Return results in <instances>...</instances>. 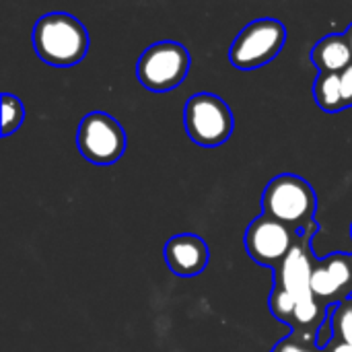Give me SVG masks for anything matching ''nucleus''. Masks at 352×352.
Masks as SVG:
<instances>
[{"mask_svg": "<svg viewBox=\"0 0 352 352\" xmlns=\"http://www.w3.org/2000/svg\"><path fill=\"white\" fill-rule=\"evenodd\" d=\"M163 256L167 268L175 276H184V278H192L204 272L210 260L206 241L194 233H182L171 237L163 248Z\"/></svg>", "mask_w": 352, "mask_h": 352, "instance_id": "nucleus-10", "label": "nucleus"}, {"mask_svg": "<svg viewBox=\"0 0 352 352\" xmlns=\"http://www.w3.org/2000/svg\"><path fill=\"white\" fill-rule=\"evenodd\" d=\"M25 120V107L19 97L4 93L2 95V136H10L21 128Z\"/></svg>", "mask_w": 352, "mask_h": 352, "instance_id": "nucleus-13", "label": "nucleus"}, {"mask_svg": "<svg viewBox=\"0 0 352 352\" xmlns=\"http://www.w3.org/2000/svg\"><path fill=\"white\" fill-rule=\"evenodd\" d=\"M184 126L196 144L212 148L231 138L235 130V118L231 107L219 95L196 93L186 103Z\"/></svg>", "mask_w": 352, "mask_h": 352, "instance_id": "nucleus-3", "label": "nucleus"}, {"mask_svg": "<svg viewBox=\"0 0 352 352\" xmlns=\"http://www.w3.org/2000/svg\"><path fill=\"white\" fill-rule=\"evenodd\" d=\"M326 352H352V344H346V342H336V344L328 346Z\"/></svg>", "mask_w": 352, "mask_h": 352, "instance_id": "nucleus-17", "label": "nucleus"}, {"mask_svg": "<svg viewBox=\"0 0 352 352\" xmlns=\"http://www.w3.org/2000/svg\"><path fill=\"white\" fill-rule=\"evenodd\" d=\"M344 37H346V41H349V45H351V52H352V23H351V27L344 31Z\"/></svg>", "mask_w": 352, "mask_h": 352, "instance_id": "nucleus-18", "label": "nucleus"}, {"mask_svg": "<svg viewBox=\"0 0 352 352\" xmlns=\"http://www.w3.org/2000/svg\"><path fill=\"white\" fill-rule=\"evenodd\" d=\"M262 210L266 217L301 235L316 223L314 214L318 210V194L301 175L280 173L268 182L262 194Z\"/></svg>", "mask_w": 352, "mask_h": 352, "instance_id": "nucleus-2", "label": "nucleus"}, {"mask_svg": "<svg viewBox=\"0 0 352 352\" xmlns=\"http://www.w3.org/2000/svg\"><path fill=\"white\" fill-rule=\"evenodd\" d=\"M297 239L299 235L293 229L266 214H260L250 223L243 235V245L256 264L276 270L295 248Z\"/></svg>", "mask_w": 352, "mask_h": 352, "instance_id": "nucleus-7", "label": "nucleus"}, {"mask_svg": "<svg viewBox=\"0 0 352 352\" xmlns=\"http://www.w3.org/2000/svg\"><path fill=\"white\" fill-rule=\"evenodd\" d=\"M272 352H320L316 344H305L301 340H297V336H289L285 340H280Z\"/></svg>", "mask_w": 352, "mask_h": 352, "instance_id": "nucleus-15", "label": "nucleus"}, {"mask_svg": "<svg viewBox=\"0 0 352 352\" xmlns=\"http://www.w3.org/2000/svg\"><path fill=\"white\" fill-rule=\"evenodd\" d=\"M314 297L326 305H340L352 295V254L316 258L311 274Z\"/></svg>", "mask_w": 352, "mask_h": 352, "instance_id": "nucleus-9", "label": "nucleus"}, {"mask_svg": "<svg viewBox=\"0 0 352 352\" xmlns=\"http://www.w3.org/2000/svg\"><path fill=\"white\" fill-rule=\"evenodd\" d=\"M287 43V27L276 19L245 25L231 43L229 60L237 70H256L272 62Z\"/></svg>", "mask_w": 352, "mask_h": 352, "instance_id": "nucleus-5", "label": "nucleus"}, {"mask_svg": "<svg viewBox=\"0 0 352 352\" xmlns=\"http://www.w3.org/2000/svg\"><path fill=\"white\" fill-rule=\"evenodd\" d=\"M342 82V97H344V107H352V64L340 74Z\"/></svg>", "mask_w": 352, "mask_h": 352, "instance_id": "nucleus-16", "label": "nucleus"}, {"mask_svg": "<svg viewBox=\"0 0 352 352\" xmlns=\"http://www.w3.org/2000/svg\"><path fill=\"white\" fill-rule=\"evenodd\" d=\"M316 231L318 225L314 223L305 233L299 235L295 248L274 270V287L289 293L295 301H305L314 297L311 274H314L316 256L311 254V237L316 235Z\"/></svg>", "mask_w": 352, "mask_h": 352, "instance_id": "nucleus-8", "label": "nucleus"}, {"mask_svg": "<svg viewBox=\"0 0 352 352\" xmlns=\"http://www.w3.org/2000/svg\"><path fill=\"white\" fill-rule=\"evenodd\" d=\"M314 97L320 109L328 113H336L344 107V97H342V82L340 74H320L318 80L314 82Z\"/></svg>", "mask_w": 352, "mask_h": 352, "instance_id": "nucleus-12", "label": "nucleus"}, {"mask_svg": "<svg viewBox=\"0 0 352 352\" xmlns=\"http://www.w3.org/2000/svg\"><path fill=\"white\" fill-rule=\"evenodd\" d=\"M351 235H352V227H351Z\"/></svg>", "mask_w": 352, "mask_h": 352, "instance_id": "nucleus-19", "label": "nucleus"}, {"mask_svg": "<svg viewBox=\"0 0 352 352\" xmlns=\"http://www.w3.org/2000/svg\"><path fill=\"white\" fill-rule=\"evenodd\" d=\"M190 52L179 41H157L148 45L136 64L140 85L155 93H167L179 87L190 72Z\"/></svg>", "mask_w": 352, "mask_h": 352, "instance_id": "nucleus-4", "label": "nucleus"}, {"mask_svg": "<svg viewBox=\"0 0 352 352\" xmlns=\"http://www.w3.org/2000/svg\"><path fill=\"white\" fill-rule=\"evenodd\" d=\"M314 66H318L320 74H342L352 64V52L344 33H332L320 39L311 54Z\"/></svg>", "mask_w": 352, "mask_h": 352, "instance_id": "nucleus-11", "label": "nucleus"}, {"mask_svg": "<svg viewBox=\"0 0 352 352\" xmlns=\"http://www.w3.org/2000/svg\"><path fill=\"white\" fill-rule=\"evenodd\" d=\"M332 330L338 342L352 344V297L336 305L332 314Z\"/></svg>", "mask_w": 352, "mask_h": 352, "instance_id": "nucleus-14", "label": "nucleus"}, {"mask_svg": "<svg viewBox=\"0 0 352 352\" xmlns=\"http://www.w3.org/2000/svg\"><path fill=\"white\" fill-rule=\"evenodd\" d=\"M31 41L39 60L54 68H70L89 52V31L70 12H47L39 16Z\"/></svg>", "mask_w": 352, "mask_h": 352, "instance_id": "nucleus-1", "label": "nucleus"}, {"mask_svg": "<svg viewBox=\"0 0 352 352\" xmlns=\"http://www.w3.org/2000/svg\"><path fill=\"white\" fill-rule=\"evenodd\" d=\"M76 146L89 163L107 167L122 159L126 151V132L109 113L91 111L78 124Z\"/></svg>", "mask_w": 352, "mask_h": 352, "instance_id": "nucleus-6", "label": "nucleus"}]
</instances>
